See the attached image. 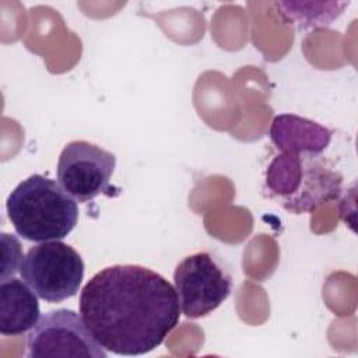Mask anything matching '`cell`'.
<instances>
[{
  "mask_svg": "<svg viewBox=\"0 0 358 358\" xmlns=\"http://www.w3.org/2000/svg\"><path fill=\"white\" fill-rule=\"evenodd\" d=\"M348 1H277L278 17L299 29L329 27L348 7Z\"/></svg>",
  "mask_w": 358,
  "mask_h": 358,
  "instance_id": "cell-10",
  "label": "cell"
},
{
  "mask_svg": "<svg viewBox=\"0 0 358 358\" xmlns=\"http://www.w3.org/2000/svg\"><path fill=\"white\" fill-rule=\"evenodd\" d=\"M80 315L60 308L45 313L27 337L28 358H106Z\"/></svg>",
  "mask_w": 358,
  "mask_h": 358,
  "instance_id": "cell-6",
  "label": "cell"
},
{
  "mask_svg": "<svg viewBox=\"0 0 358 358\" xmlns=\"http://www.w3.org/2000/svg\"><path fill=\"white\" fill-rule=\"evenodd\" d=\"M180 312L199 319L215 310L231 294L232 275L224 263L210 252L186 256L173 273Z\"/></svg>",
  "mask_w": 358,
  "mask_h": 358,
  "instance_id": "cell-5",
  "label": "cell"
},
{
  "mask_svg": "<svg viewBox=\"0 0 358 358\" xmlns=\"http://www.w3.org/2000/svg\"><path fill=\"white\" fill-rule=\"evenodd\" d=\"M343 179L322 154L280 152L266 169L263 189L288 213L303 214L337 200Z\"/></svg>",
  "mask_w": 358,
  "mask_h": 358,
  "instance_id": "cell-2",
  "label": "cell"
},
{
  "mask_svg": "<svg viewBox=\"0 0 358 358\" xmlns=\"http://www.w3.org/2000/svg\"><path fill=\"white\" fill-rule=\"evenodd\" d=\"M78 310L102 348L127 357L159 347L180 319L175 287L138 264H113L94 274L80 292Z\"/></svg>",
  "mask_w": 358,
  "mask_h": 358,
  "instance_id": "cell-1",
  "label": "cell"
},
{
  "mask_svg": "<svg viewBox=\"0 0 358 358\" xmlns=\"http://www.w3.org/2000/svg\"><path fill=\"white\" fill-rule=\"evenodd\" d=\"M116 157L85 140H74L64 145L57 161L59 185L80 203L94 200L99 194H110L109 182Z\"/></svg>",
  "mask_w": 358,
  "mask_h": 358,
  "instance_id": "cell-7",
  "label": "cell"
},
{
  "mask_svg": "<svg viewBox=\"0 0 358 358\" xmlns=\"http://www.w3.org/2000/svg\"><path fill=\"white\" fill-rule=\"evenodd\" d=\"M6 210L15 232L29 242L60 241L78 221L76 200L53 179L39 173L14 187Z\"/></svg>",
  "mask_w": 358,
  "mask_h": 358,
  "instance_id": "cell-3",
  "label": "cell"
},
{
  "mask_svg": "<svg viewBox=\"0 0 358 358\" xmlns=\"http://www.w3.org/2000/svg\"><path fill=\"white\" fill-rule=\"evenodd\" d=\"M38 295L22 280L10 277L0 282V333L22 336L41 316Z\"/></svg>",
  "mask_w": 358,
  "mask_h": 358,
  "instance_id": "cell-9",
  "label": "cell"
},
{
  "mask_svg": "<svg viewBox=\"0 0 358 358\" xmlns=\"http://www.w3.org/2000/svg\"><path fill=\"white\" fill-rule=\"evenodd\" d=\"M20 274L41 299L59 303L78 292L84 278V262L64 242H41L24 256Z\"/></svg>",
  "mask_w": 358,
  "mask_h": 358,
  "instance_id": "cell-4",
  "label": "cell"
},
{
  "mask_svg": "<svg viewBox=\"0 0 358 358\" xmlns=\"http://www.w3.org/2000/svg\"><path fill=\"white\" fill-rule=\"evenodd\" d=\"M268 136L280 152L322 154L329 147L333 131L310 119L282 113L273 119Z\"/></svg>",
  "mask_w": 358,
  "mask_h": 358,
  "instance_id": "cell-8",
  "label": "cell"
}]
</instances>
